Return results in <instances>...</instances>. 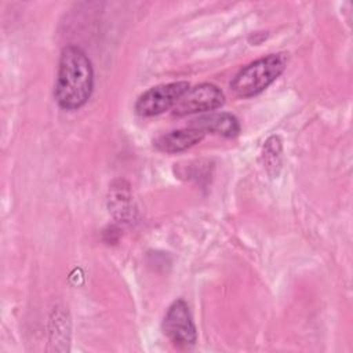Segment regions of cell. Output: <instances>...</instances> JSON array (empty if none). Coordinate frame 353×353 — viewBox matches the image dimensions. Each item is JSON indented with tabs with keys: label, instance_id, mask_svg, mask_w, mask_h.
Instances as JSON below:
<instances>
[{
	"label": "cell",
	"instance_id": "obj_2",
	"mask_svg": "<svg viewBox=\"0 0 353 353\" xmlns=\"http://www.w3.org/2000/svg\"><path fill=\"white\" fill-rule=\"evenodd\" d=\"M284 54H269L241 68L233 77L230 88L237 97L251 98L266 90L285 69Z\"/></svg>",
	"mask_w": 353,
	"mask_h": 353
},
{
	"label": "cell",
	"instance_id": "obj_1",
	"mask_svg": "<svg viewBox=\"0 0 353 353\" xmlns=\"http://www.w3.org/2000/svg\"><path fill=\"white\" fill-rule=\"evenodd\" d=\"M94 70L87 54L77 46H66L59 57L55 101L66 110L81 108L91 97Z\"/></svg>",
	"mask_w": 353,
	"mask_h": 353
},
{
	"label": "cell",
	"instance_id": "obj_3",
	"mask_svg": "<svg viewBox=\"0 0 353 353\" xmlns=\"http://www.w3.org/2000/svg\"><path fill=\"white\" fill-rule=\"evenodd\" d=\"M190 88L188 81L159 84L145 91L135 103V112L143 117H152L172 109L179 98Z\"/></svg>",
	"mask_w": 353,
	"mask_h": 353
},
{
	"label": "cell",
	"instance_id": "obj_5",
	"mask_svg": "<svg viewBox=\"0 0 353 353\" xmlns=\"http://www.w3.org/2000/svg\"><path fill=\"white\" fill-rule=\"evenodd\" d=\"M225 102L222 90L211 83H201L189 88L172 108L175 116H188L218 109Z\"/></svg>",
	"mask_w": 353,
	"mask_h": 353
},
{
	"label": "cell",
	"instance_id": "obj_7",
	"mask_svg": "<svg viewBox=\"0 0 353 353\" xmlns=\"http://www.w3.org/2000/svg\"><path fill=\"white\" fill-rule=\"evenodd\" d=\"M192 127L201 130L204 134L211 132L225 138H234L240 132V123L236 116L230 113H210L192 120Z\"/></svg>",
	"mask_w": 353,
	"mask_h": 353
},
{
	"label": "cell",
	"instance_id": "obj_6",
	"mask_svg": "<svg viewBox=\"0 0 353 353\" xmlns=\"http://www.w3.org/2000/svg\"><path fill=\"white\" fill-rule=\"evenodd\" d=\"M204 135L205 134L201 130L189 125L186 128L174 130L160 135L154 139V146L164 153H178L201 142Z\"/></svg>",
	"mask_w": 353,
	"mask_h": 353
},
{
	"label": "cell",
	"instance_id": "obj_4",
	"mask_svg": "<svg viewBox=\"0 0 353 353\" xmlns=\"http://www.w3.org/2000/svg\"><path fill=\"white\" fill-rule=\"evenodd\" d=\"M161 327L164 335L176 346L188 347L197 341L196 327L189 306L183 299H176L171 303Z\"/></svg>",
	"mask_w": 353,
	"mask_h": 353
}]
</instances>
